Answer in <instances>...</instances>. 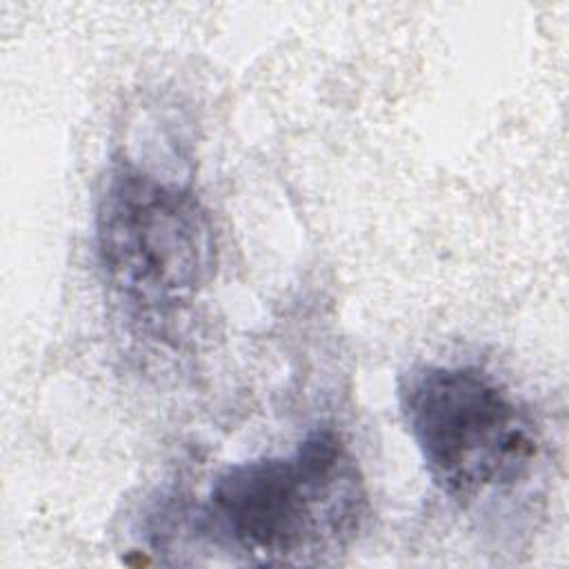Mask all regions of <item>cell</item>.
Segmentation results:
<instances>
[{
	"label": "cell",
	"instance_id": "3",
	"mask_svg": "<svg viewBox=\"0 0 569 569\" xmlns=\"http://www.w3.org/2000/svg\"><path fill=\"white\" fill-rule=\"evenodd\" d=\"M398 405L427 476L460 505L513 487L538 458L533 418L480 367H411L398 382Z\"/></svg>",
	"mask_w": 569,
	"mask_h": 569
},
{
	"label": "cell",
	"instance_id": "1",
	"mask_svg": "<svg viewBox=\"0 0 569 569\" xmlns=\"http://www.w3.org/2000/svg\"><path fill=\"white\" fill-rule=\"evenodd\" d=\"M367 511L356 458L333 429L318 427L289 456L222 469L193 527L258 560L309 562L349 545Z\"/></svg>",
	"mask_w": 569,
	"mask_h": 569
},
{
	"label": "cell",
	"instance_id": "2",
	"mask_svg": "<svg viewBox=\"0 0 569 569\" xmlns=\"http://www.w3.org/2000/svg\"><path fill=\"white\" fill-rule=\"evenodd\" d=\"M96 251L107 282L138 311L189 305L218 264L213 220L198 193L120 156L96 202Z\"/></svg>",
	"mask_w": 569,
	"mask_h": 569
}]
</instances>
